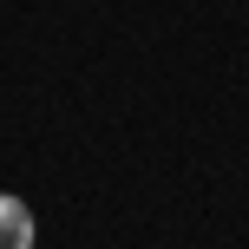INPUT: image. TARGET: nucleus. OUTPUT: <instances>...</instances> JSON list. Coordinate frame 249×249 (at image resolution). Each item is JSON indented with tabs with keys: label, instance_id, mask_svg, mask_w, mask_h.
Listing matches in <instances>:
<instances>
[{
	"label": "nucleus",
	"instance_id": "1",
	"mask_svg": "<svg viewBox=\"0 0 249 249\" xmlns=\"http://www.w3.org/2000/svg\"><path fill=\"white\" fill-rule=\"evenodd\" d=\"M0 249H33V210L0 190Z\"/></svg>",
	"mask_w": 249,
	"mask_h": 249
}]
</instances>
